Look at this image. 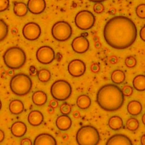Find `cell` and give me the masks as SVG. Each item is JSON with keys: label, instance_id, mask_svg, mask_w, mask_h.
Masks as SVG:
<instances>
[{"label": "cell", "instance_id": "obj_1", "mask_svg": "<svg viewBox=\"0 0 145 145\" xmlns=\"http://www.w3.org/2000/svg\"><path fill=\"white\" fill-rule=\"evenodd\" d=\"M106 42L116 49H125L135 41L137 29L134 23L125 16H116L105 24L103 31Z\"/></svg>", "mask_w": 145, "mask_h": 145}, {"label": "cell", "instance_id": "obj_2", "mask_svg": "<svg viewBox=\"0 0 145 145\" xmlns=\"http://www.w3.org/2000/svg\"><path fill=\"white\" fill-rule=\"evenodd\" d=\"M96 101L103 109L112 112L122 107L124 96L118 86L113 84H107L102 86L98 91Z\"/></svg>", "mask_w": 145, "mask_h": 145}, {"label": "cell", "instance_id": "obj_3", "mask_svg": "<svg viewBox=\"0 0 145 145\" xmlns=\"http://www.w3.org/2000/svg\"><path fill=\"white\" fill-rule=\"evenodd\" d=\"M3 58L7 67L11 69H18L24 65L26 55L24 51L20 48L13 46L6 50Z\"/></svg>", "mask_w": 145, "mask_h": 145}, {"label": "cell", "instance_id": "obj_4", "mask_svg": "<svg viewBox=\"0 0 145 145\" xmlns=\"http://www.w3.org/2000/svg\"><path fill=\"white\" fill-rule=\"evenodd\" d=\"M100 140L98 130L91 125L82 126L76 134L78 145H97Z\"/></svg>", "mask_w": 145, "mask_h": 145}, {"label": "cell", "instance_id": "obj_5", "mask_svg": "<svg viewBox=\"0 0 145 145\" xmlns=\"http://www.w3.org/2000/svg\"><path fill=\"white\" fill-rule=\"evenodd\" d=\"M32 87L31 78L26 74L20 73L14 75L10 82L11 91L18 96H24L28 93Z\"/></svg>", "mask_w": 145, "mask_h": 145}, {"label": "cell", "instance_id": "obj_6", "mask_svg": "<svg viewBox=\"0 0 145 145\" xmlns=\"http://www.w3.org/2000/svg\"><path fill=\"white\" fill-rule=\"evenodd\" d=\"M71 92V85L65 80H56L53 83L50 88L51 95L56 100H66L70 97Z\"/></svg>", "mask_w": 145, "mask_h": 145}, {"label": "cell", "instance_id": "obj_7", "mask_svg": "<svg viewBox=\"0 0 145 145\" xmlns=\"http://www.w3.org/2000/svg\"><path fill=\"white\" fill-rule=\"evenodd\" d=\"M51 31L54 39L59 41H66L71 36L72 33L71 25L65 21H59L54 23Z\"/></svg>", "mask_w": 145, "mask_h": 145}, {"label": "cell", "instance_id": "obj_8", "mask_svg": "<svg viewBox=\"0 0 145 145\" xmlns=\"http://www.w3.org/2000/svg\"><path fill=\"white\" fill-rule=\"evenodd\" d=\"M74 21L76 26L78 28L82 30H87L93 26L95 18L91 11L82 10L76 14Z\"/></svg>", "mask_w": 145, "mask_h": 145}, {"label": "cell", "instance_id": "obj_9", "mask_svg": "<svg viewBox=\"0 0 145 145\" xmlns=\"http://www.w3.org/2000/svg\"><path fill=\"white\" fill-rule=\"evenodd\" d=\"M37 60L41 63L47 65L53 61L55 58V52L50 46L44 45L40 47L36 53Z\"/></svg>", "mask_w": 145, "mask_h": 145}, {"label": "cell", "instance_id": "obj_10", "mask_svg": "<svg viewBox=\"0 0 145 145\" xmlns=\"http://www.w3.org/2000/svg\"><path fill=\"white\" fill-rule=\"evenodd\" d=\"M41 29L40 25L35 22H28L25 24L22 29L24 38L29 41L37 40L40 36Z\"/></svg>", "mask_w": 145, "mask_h": 145}, {"label": "cell", "instance_id": "obj_11", "mask_svg": "<svg viewBox=\"0 0 145 145\" xmlns=\"http://www.w3.org/2000/svg\"><path fill=\"white\" fill-rule=\"evenodd\" d=\"M86 70V66L83 61L79 59L71 61L67 66L69 73L74 77H79L83 75Z\"/></svg>", "mask_w": 145, "mask_h": 145}, {"label": "cell", "instance_id": "obj_12", "mask_svg": "<svg viewBox=\"0 0 145 145\" xmlns=\"http://www.w3.org/2000/svg\"><path fill=\"white\" fill-rule=\"evenodd\" d=\"M71 47L75 52L82 54L88 50L89 42L86 37L79 36L74 39L71 42Z\"/></svg>", "mask_w": 145, "mask_h": 145}, {"label": "cell", "instance_id": "obj_13", "mask_svg": "<svg viewBox=\"0 0 145 145\" xmlns=\"http://www.w3.org/2000/svg\"><path fill=\"white\" fill-rule=\"evenodd\" d=\"M27 6L32 14H40L45 10L46 2L45 0H28Z\"/></svg>", "mask_w": 145, "mask_h": 145}, {"label": "cell", "instance_id": "obj_14", "mask_svg": "<svg viewBox=\"0 0 145 145\" xmlns=\"http://www.w3.org/2000/svg\"><path fill=\"white\" fill-rule=\"evenodd\" d=\"M105 145H133L130 139L125 135L116 134L110 137Z\"/></svg>", "mask_w": 145, "mask_h": 145}, {"label": "cell", "instance_id": "obj_15", "mask_svg": "<svg viewBox=\"0 0 145 145\" xmlns=\"http://www.w3.org/2000/svg\"><path fill=\"white\" fill-rule=\"evenodd\" d=\"M33 145H57L55 138L49 134L42 133L35 139Z\"/></svg>", "mask_w": 145, "mask_h": 145}, {"label": "cell", "instance_id": "obj_16", "mask_svg": "<svg viewBox=\"0 0 145 145\" xmlns=\"http://www.w3.org/2000/svg\"><path fill=\"white\" fill-rule=\"evenodd\" d=\"M27 126L22 121L14 122L10 128L11 134L15 137L20 138L25 135L27 132Z\"/></svg>", "mask_w": 145, "mask_h": 145}, {"label": "cell", "instance_id": "obj_17", "mask_svg": "<svg viewBox=\"0 0 145 145\" xmlns=\"http://www.w3.org/2000/svg\"><path fill=\"white\" fill-rule=\"evenodd\" d=\"M44 120L42 113L37 110H33L29 112L28 116V121L33 126H37L41 125Z\"/></svg>", "mask_w": 145, "mask_h": 145}, {"label": "cell", "instance_id": "obj_18", "mask_svg": "<svg viewBox=\"0 0 145 145\" xmlns=\"http://www.w3.org/2000/svg\"><path fill=\"white\" fill-rule=\"evenodd\" d=\"M56 125L59 130L66 131L71 126L72 121L68 116L61 115L57 118L56 120Z\"/></svg>", "mask_w": 145, "mask_h": 145}, {"label": "cell", "instance_id": "obj_19", "mask_svg": "<svg viewBox=\"0 0 145 145\" xmlns=\"http://www.w3.org/2000/svg\"><path fill=\"white\" fill-rule=\"evenodd\" d=\"M10 112L15 115L22 113L24 109L23 102L18 99H14L10 101L8 106Z\"/></svg>", "mask_w": 145, "mask_h": 145}, {"label": "cell", "instance_id": "obj_20", "mask_svg": "<svg viewBox=\"0 0 145 145\" xmlns=\"http://www.w3.org/2000/svg\"><path fill=\"white\" fill-rule=\"evenodd\" d=\"M47 95L42 91L38 90L35 91L32 96V100L34 104L37 106H41L47 101Z\"/></svg>", "mask_w": 145, "mask_h": 145}, {"label": "cell", "instance_id": "obj_21", "mask_svg": "<svg viewBox=\"0 0 145 145\" xmlns=\"http://www.w3.org/2000/svg\"><path fill=\"white\" fill-rule=\"evenodd\" d=\"M127 110L130 114L137 116L142 112V104L137 100H132L128 103L127 105Z\"/></svg>", "mask_w": 145, "mask_h": 145}, {"label": "cell", "instance_id": "obj_22", "mask_svg": "<svg viewBox=\"0 0 145 145\" xmlns=\"http://www.w3.org/2000/svg\"><path fill=\"white\" fill-rule=\"evenodd\" d=\"M76 103L79 108L81 109H86L90 106L91 104V100L87 95H80L78 97Z\"/></svg>", "mask_w": 145, "mask_h": 145}, {"label": "cell", "instance_id": "obj_23", "mask_svg": "<svg viewBox=\"0 0 145 145\" xmlns=\"http://www.w3.org/2000/svg\"><path fill=\"white\" fill-rule=\"evenodd\" d=\"M123 125L122 119L117 116H112L108 120V126L113 130H120L122 127Z\"/></svg>", "mask_w": 145, "mask_h": 145}, {"label": "cell", "instance_id": "obj_24", "mask_svg": "<svg viewBox=\"0 0 145 145\" xmlns=\"http://www.w3.org/2000/svg\"><path fill=\"white\" fill-rule=\"evenodd\" d=\"M14 14L19 17L25 16L28 12V8L27 5L24 2H16L13 7Z\"/></svg>", "mask_w": 145, "mask_h": 145}, {"label": "cell", "instance_id": "obj_25", "mask_svg": "<svg viewBox=\"0 0 145 145\" xmlns=\"http://www.w3.org/2000/svg\"><path fill=\"white\" fill-rule=\"evenodd\" d=\"M134 88L138 91H144L145 89V76L144 75H138L133 80Z\"/></svg>", "mask_w": 145, "mask_h": 145}, {"label": "cell", "instance_id": "obj_26", "mask_svg": "<svg viewBox=\"0 0 145 145\" xmlns=\"http://www.w3.org/2000/svg\"><path fill=\"white\" fill-rule=\"evenodd\" d=\"M125 79V74L122 70H115L111 74V80L115 84H121L124 82Z\"/></svg>", "mask_w": 145, "mask_h": 145}, {"label": "cell", "instance_id": "obj_27", "mask_svg": "<svg viewBox=\"0 0 145 145\" xmlns=\"http://www.w3.org/2000/svg\"><path fill=\"white\" fill-rule=\"evenodd\" d=\"M37 78L41 82H47L50 79V72L48 69H42L37 72Z\"/></svg>", "mask_w": 145, "mask_h": 145}, {"label": "cell", "instance_id": "obj_28", "mask_svg": "<svg viewBox=\"0 0 145 145\" xmlns=\"http://www.w3.org/2000/svg\"><path fill=\"white\" fill-rule=\"evenodd\" d=\"M139 126V121L137 119L134 117H131L129 118L126 122V128L131 131H136Z\"/></svg>", "mask_w": 145, "mask_h": 145}, {"label": "cell", "instance_id": "obj_29", "mask_svg": "<svg viewBox=\"0 0 145 145\" xmlns=\"http://www.w3.org/2000/svg\"><path fill=\"white\" fill-rule=\"evenodd\" d=\"M8 25L4 20L0 19V41L3 40L7 36Z\"/></svg>", "mask_w": 145, "mask_h": 145}, {"label": "cell", "instance_id": "obj_30", "mask_svg": "<svg viewBox=\"0 0 145 145\" xmlns=\"http://www.w3.org/2000/svg\"><path fill=\"white\" fill-rule=\"evenodd\" d=\"M136 15L140 19L145 18V5L144 3L139 5L135 8Z\"/></svg>", "mask_w": 145, "mask_h": 145}, {"label": "cell", "instance_id": "obj_31", "mask_svg": "<svg viewBox=\"0 0 145 145\" xmlns=\"http://www.w3.org/2000/svg\"><path fill=\"white\" fill-rule=\"evenodd\" d=\"M125 63L127 67L133 68L137 65V60L135 57L133 56H129L127 58H126Z\"/></svg>", "mask_w": 145, "mask_h": 145}, {"label": "cell", "instance_id": "obj_32", "mask_svg": "<svg viewBox=\"0 0 145 145\" xmlns=\"http://www.w3.org/2000/svg\"><path fill=\"white\" fill-rule=\"evenodd\" d=\"M59 110L63 115H67L70 113L71 111V107L68 103H64L60 106Z\"/></svg>", "mask_w": 145, "mask_h": 145}, {"label": "cell", "instance_id": "obj_33", "mask_svg": "<svg viewBox=\"0 0 145 145\" xmlns=\"http://www.w3.org/2000/svg\"><path fill=\"white\" fill-rule=\"evenodd\" d=\"M121 91L123 95V96H130L132 95L133 92V89L131 86H129V85H125L122 89Z\"/></svg>", "mask_w": 145, "mask_h": 145}, {"label": "cell", "instance_id": "obj_34", "mask_svg": "<svg viewBox=\"0 0 145 145\" xmlns=\"http://www.w3.org/2000/svg\"><path fill=\"white\" fill-rule=\"evenodd\" d=\"M93 9L95 13L100 14L103 12V11L104 10V6L101 3L97 2L94 5Z\"/></svg>", "mask_w": 145, "mask_h": 145}, {"label": "cell", "instance_id": "obj_35", "mask_svg": "<svg viewBox=\"0 0 145 145\" xmlns=\"http://www.w3.org/2000/svg\"><path fill=\"white\" fill-rule=\"evenodd\" d=\"M9 7V0H0V12L4 11Z\"/></svg>", "mask_w": 145, "mask_h": 145}, {"label": "cell", "instance_id": "obj_36", "mask_svg": "<svg viewBox=\"0 0 145 145\" xmlns=\"http://www.w3.org/2000/svg\"><path fill=\"white\" fill-rule=\"evenodd\" d=\"M20 145H32V142L30 139L24 138L21 140Z\"/></svg>", "mask_w": 145, "mask_h": 145}, {"label": "cell", "instance_id": "obj_37", "mask_svg": "<svg viewBox=\"0 0 145 145\" xmlns=\"http://www.w3.org/2000/svg\"><path fill=\"white\" fill-rule=\"evenodd\" d=\"M91 70L93 72H97L100 70V66L97 63H93L91 66Z\"/></svg>", "mask_w": 145, "mask_h": 145}, {"label": "cell", "instance_id": "obj_38", "mask_svg": "<svg viewBox=\"0 0 145 145\" xmlns=\"http://www.w3.org/2000/svg\"><path fill=\"white\" fill-rule=\"evenodd\" d=\"M139 35H140V39L144 41H145V27L144 26H143L140 30V32H139Z\"/></svg>", "mask_w": 145, "mask_h": 145}, {"label": "cell", "instance_id": "obj_39", "mask_svg": "<svg viewBox=\"0 0 145 145\" xmlns=\"http://www.w3.org/2000/svg\"><path fill=\"white\" fill-rule=\"evenodd\" d=\"M49 104H50V105L52 108H56L58 106V102H57V101L56 100H52L50 101Z\"/></svg>", "mask_w": 145, "mask_h": 145}, {"label": "cell", "instance_id": "obj_40", "mask_svg": "<svg viewBox=\"0 0 145 145\" xmlns=\"http://www.w3.org/2000/svg\"><path fill=\"white\" fill-rule=\"evenodd\" d=\"M5 138V133L3 130L0 129V143L2 142Z\"/></svg>", "mask_w": 145, "mask_h": 145}, {"label": "cell", "instance_id": "obj_41", "mask_svg": "<svg viewBox=\"0 0 145 145\" xmlns=\"http://www.w3.org/2000/svg\"><path fill=\"white\" fill-rule=\"evenodd\" d=\"M140 143L142 145H145V134H143L141 137Z\"/></svg>", "mask_w": 145, "mask_h": 145}, {"label": "cell", "instance_id": "obj_42", "mask_svg": "<svg viewBox=\"0 0 145 145\" xmlns=\"http://www.w3.org/2000/svg\"><path fill=\"white\" fill-rule=\"evenodd\" d=\"M91 2H95V3H97V2H104L106 0H89Z\"/></svg>", "mask_w": 145, "mask_h": 145}, {"label": "cell", "instance_id": "obj_43", "mask_svg": "<svg viewBox=\"0 0 145 145\" xmlns=\"http://www.w3.org/2000/svg\"><path fill=\"white\" fill-rule=\"evenodd\" d=\"M145 114H143V116H142V122L143 124H145V121H144V118H145Z\"/></svg>", "mask_w": 145, "mask_h": 145}, {"label": "cell", "instance_id": "obj_44", "mask_svg": "<svg viewBox=\"0 0 145 145\" xmlns=\"http://www.w3.org/2000/svg\"><path fill=\"white\" fill-rule=\"evenodd\" d=\"M1 107H2V103H1V100H0V110H1Z\"/></svg>", "mask_w": 145, "mask_h": 145}]
</instances>
